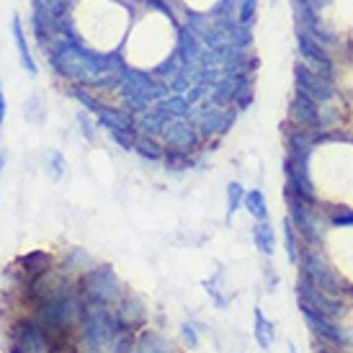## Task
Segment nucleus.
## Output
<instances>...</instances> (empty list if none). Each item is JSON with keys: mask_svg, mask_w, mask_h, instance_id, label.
Here are the masks:
<instances>
[{"mask_svg": "<svg viewBox=\"0 0 353 353\" xmlns=\"http://www.w3.org/2000/svg\"><path fill=\"white\" fill-rule=\"evenodd\" d=\"M160 137L168 145V150H181V152H188L199 145V132L183 119H170L160 132Z\"/></svg>", "mask_w": 353, "mask_h": 353, "instance_id": "nucleus-15", "label": "nucleus"}, {"mask_svg": "<svg viewBox=\"0 0 353 353\" xmlns=\"http://www.w3.org/2000/svg\"><path fill=\"white\" fill-rule=\"evenodd\" d=\"M106 134L117 142L121 150H134L137 137H134V129H121V127H106Z\"/></svg>", "mask_w": 353, "mask_h": 353, "instance_id": "nucleus-27", "label": "nucleus"}, {"mask_svg": "<svg viewBox=\"0 0 353 353\" xmlns=\"http://www.w3.org/2000/svg\"><path fill=\"white\" fill-rule=\"evenodd\" d=\"M330 222L335 227H353V212H341V214H333Z\"/></svg>", "mask_w": 353, "mask_h": 353, "instance_id": "nucleus-37", "label": "nucleus"}, {"mask_svg": "<svg viewBox=\"0 0 353 353\" xmlns=\"http://www.w3.org/2000/svg\"><path fill=\"white\" fill-rule=\"evenodd\" d=\"M134 345H137V343H134V341H132V335H121V338H119V341H117V351H114V353H134Z\"/></svg>", "mask_w": 353, "mask_h": 353, "instance_id": "nucleus-36", "label": "nucleus"}, {"mask_svg": "<svg viewBox=\"0 0 353 353\" xmlns=\"http://www.w3.org/2000/svg\"><path fill=\"white\" fill-rule=\"evenodd\" d=\"M243 206H245V212L253 219L258 222H263L265 216H268V206H265V196L261 188H253V191H248L245 199H243Z\"/></svg>", "mask_w": 353, "mask_h": 353, "instance_id": "nucleus-23", "label": "nucleus"}, {"mask_svg": "<svg viewBox=\"0 0 353 353\" xmlns=\"http://www.w3.org/2000/svg\"><path fill=\"white\" fill-rule=\"evenodd\" d=\"M284 196H286V201H289V219H292L294 230L302 237H307L310 243H317V240L323 237V227H320L317 216H314L312 204H304L302 199H296L294 194H289V191H284Z\"/></svg>", "mask_w": 353, "mask_h": 353, "instance_id": "nucleus-11", "label": "nucleus"}, {"mask_svg": "<svg viewBox=\"0 0 353 353\" xmlns=\"http://www.w3.org/2000/svg\"><path fill=\"white\" fill-rule=\"evenodd\" d=\"M181 335H183V341H186L191 348H196V345H199V338H196V330H194V325H188V323L181 325Z\"/></svg>", "mask_w": 353, "mask_h": 353, "instance_id": "nucleus-35", "label": "nucleus"}, {"mask_svg": "<svg viewBox=\"0 0 353 353\" xmlns=\"http://www.w3.org/2000/svg\"><path fill=\"white\" fill-rule=\"evenodd\" d=\"M299 263H302L304 274L310 276L314 281V286H320L325 294H330V296L343 294V279H341V274H338L320 253H314V250L299 253Z\"/></svg>", "mask_w": 353, "mask_h": 353, "instance_id": "nucleus-6", "label": "nucleus"}, {"mask_svg": "<svg viewBox=\"0 0 353 353\" xmlns=\"http://www.w3.org/2000/svg\"><path fill=\"white\" fill-rule=\"evenodd\" d=\"M296 296H299V304H307L310 310H314L317 314H325L330 320H338L345 312L343 304L335 302L330 294H325L320 286H314V281L304 271L299 276V281H296Z\"/></svg>", "mask_w": 353, "mask_h": 353, "instance_id": "nucleus-8", "label": "nucleus"}, {"mask_svg": "<svg viewBox=\"0 0 353 353\" xmlns=\"http://www.w3.org/2000/svg\"><path fill=\"white\" fill-rule=\"evenodd\" d=\"M163 160H165V165L173 168V170H183V168L194 165V160L188 157V152H181V150H168Z\"/></svg>", "mask_w": 353, "mask_h": 353, "instance_id": "nucleus-31", "label": "nucleus"}, {"mask_svg": "<svg viewBox=\"0 0 353 353\" xmlns=\"http://www.w3.org/2000/svg\"><path fill=\"white\" fill-rule=\"evenodd\" d=\"M80 286H83L80 294L85 296L90 304H99V307H106V304L121 296V281H119V276L114 274L111 265L88 268L80 279Z\"/></svg>", "mask_w": 353, "mask_h": 353, "instance_id": "nucleus-4", "label": "nucleus"}, {"mask_svg": "<svg viewBox=\"0 0 353 353\" xmlns=\"http://www.w3.org/2000/svg\"><path fill=\"white\" fill-rule=\"evenodd\" d=\"M163 108H165L168 114H170V119H183L191 111V103H188L186 99H181V96H176V99H170L163 103Z\"/></svg>", "mask_w": 353, "mask_h": 353, "instance_id": "nucleus-32", "label": "nucleus"}, {"mask_svg": "<svg viewBox=\"0 0 353 353\" xmlns=\"http://www.w3.org/2000/svg\"><path fill=\"white\" fill-rule=\"evenodd\" d=\"M10 31H13V39H16V50H19V57H21V68L26 70L29 75H37L39 68H37V62H34V54H31V50H29V41H26V37H23L19 16H13V21H10Z\"/></svg>", "mask_w": 353, "mask_h": 353, "instance_id": "nucleus-18", "label": "nucleus"}, {"mask_svg": "<svg viewBox=\"0 0 353 353\" xmlns=\"http://www.w3.org/2000/svg\"><path fill=\"white\" fill-rule=\"evenodd\" d=\"M253 243L255 248L261 250L263 255H274V245H276V237H274V227L268 225V222H258L253 227Z\"/></svg>", "mask_w": 353, "mask_h": 353, "instance_id": "nucleus-22", "label": "nucleus"}, {"mask_svg": "<svg viewBox=\"0 0 353 353\" xmlns=\"http://www.w3.org/2000/svg\"><path fill=\"white\" fill-rule=\"evenodd\" d=\"M232 121H235V114H230L225 108H204L201 117H199L196 129L204 137H222L225 132H230Z\"/></svg>", "mask_w": 353, "mask_h": 353, "instance_id": "nucleus-16", "label": "nucleus"}, {"mask_svg": "<svg viewBox=\"0 0 353 353\" xmlns=\"http://www.w3.org/2000/svg\"><path fill=\"white\" fill-rule=\"evenodd\" d=\"M19 265L23 268V274L31 276V281L34 279H39V276H44L47 271H50V255L47 253H26L19 258Z\"/></svg>", "mask_w": 353, "mask_h": 353, "instance_id": "nucleus-19", "label": "nucleus"}, {"mask_svg": "<svg viewBox=\"0 0 353 353\" xmlns=\"http://www.w3.org/2000/svg\"><path fill=\"white\" fill-rule=\"evenodd\" d=\"M134 353H170V345H168L163 335L145 330V333L139 335L137 345H134Z\"/></svg>", "mask_w": 353, "mask_h": 353, "instance_id": "nucleus-21", "label": "nucleus"}, {"mask_svg": "<svg viewBox=\"0 0 353 353\" xmlns=\"http://www.w3.org/2000/svg\"><path fill=\"white\" fill-rule=\"evenodd\" d=\"M314 148V137L310 129H296L292 134H286V160H284V176H286V191L302 199L304 204H314V186L310 178V155Z\"/></svg>", "mask_w": 353, "mask_h": 353, "instance_id": "nucleus-1", "label": "nucleus"}, {"mask_svg": "<svg viewBox=\"0 0 353 353\" xmlns=\"http://www.w3.org/2000/svg\"><path fill=\"white\" fill-rule=\"evenodd\" d=\"M199 50H201V44H199L196 34L188 29L181 31V37H178V57H181V65H183V68H188V65L199 57Z\"/></svg>", "mask_w": 353, "mask_h": 353, "instance_id": "nucleus-20", "label": "nucleus"}, {"mask_svg": "<svg viewBox=\"0 0 353 353\" xmlns=\"http://www.w3.org/2000/svg\"><path fill=\"white\" fill-rule=\"evenodd\" d=\"M3 168H6V152L0 150V170H3Z\"/></svg>", "mask_w": 353, "mask_h": 353, "instance_id": "nucleus-39", "label": "nucleus"}, {"mask_svg": "<svg viewBox=\"0 0 353 353\" xmlns=\"http://www.w3.org/2000/svg\"><path fill=\"white\" fill-rule=\"evenodd\" d=\"M44 170L50 173L52 181H59L65 176V157L59 155L57 150H47L44 152Z\"/></svg>", "mask_w": 353, "mask_h": 353, "instance_id": "nucleus-26", "label": "nucleus"}, {"mask_svg": "<svg viewBox=\"0 0 353 353\" xmlns=\"http://www.w3.org/2000/svg\"><path fill=\"white\" fill-rule=\"evenodd\" d=\"M134 150H137V152L145 157V160H163V157H165L163 148H160V145H155L152 139H137Z\"/></svg>", "mask_w": 353, "mask_h": 353, "instance_id": "nucleus-30", "label": "nucleus"}, {"mask_svg": "<svg viewBox=\"0 0 353 353\" xmlns=\"http://www.w3.org/2000/svg\"><path fill=\"white\" fill-rule=\"evenodd\" d=\"M289 6H292V13H294V21L299 29H304L307 34H312L320 44H333V34L325 29L320 16H317V10H314L307 0H289Z\"/></svg>", "mask_w": 353, "mask_h": 353, "instance_id": "nucleus-13", "label": "nucleus"}, {"mask_svg": "<svg viewBox=\"0 0 353 353\" xmlns=\"http://www.w3.org/2000/svg\"><path fill=\"white\" fill-rule=\"evenodd\" d=\"M284 248H286V258L294 265L299 263V248H296V240H294V225H292L289 216L284 219Z\"/></svg>", "mask_w": 353, "mask_h": 353, "instance_id": "nucleus-29", "label": "nucleus"}, {"mask_svg": "<svg viewBox=\"0 0 353 353\" xmlns=\"http://www.w3.org/2000/svg\"><path fill=\"white\" fill-rule=\"evenodd\" d=\"M255 10H258V0H240V23L250 26L255 19Z\"/></svg>", "mask_w": 353, "mask_h": 353, "instance_id": "nucleus-33", "label": "nucleus"}, {"mask_svg": "<svg viewBox=\"0 0 353 353\" xmlns=\"http://www.w3.org/2000/svg\"><path fill=\"white\" fill-rule=\"evenodd\" d=\"M6 111H8V106H6V96H3V90H0V127H3V121H6Z\"/></svg>", "mask_w": 353, "mask_h": 353, "instance_id": "nucleus-38", "label": "nucleus"}, {"mask_svg": "<svg viewBox=\"0 0 353 353\" xmlns=\"http://www.w3.org/2000/svg\"><path fill=\"white\" fill-rule=\"evenodd\" d=\"M119 330L121 325L117 314H111L106 307L90 304L83 314V353H108L117 348Z\"/></svg>", "mask_w": 353, "mask_h": 353, "instance_id": "nucleus-3", "label": "nucleus"}, {"mask_svg": "<svg viewBox=\"0 0 353 353\" xmlns=\"http://www.w3.org/2000/svg\"><path fill=\"white\" fill-rule=\"evenodd\" d=\"M85 296L78 294L70 286H54L50 292L37 296V320H39L50 335H62L72 323L83 320L85 314Z\"/></svg>", "mask_w": 353, "mask_h": 353, "instance_id": "nucleus-2", "label": "nucleus"}, {"mask_svg": "<svg viewBox=\"0 0 353 353\" xmlns=\"http://www.w3.org/2000/svg\"><path fill=\"white\" fill-rule=\"evenodd\" d=\"M294 90L307 93V96L312 101H317V103H327V101H333V96H335L333 80L323 78L320 72H314L312 68H307L304 62H296L294 65Z\"/></svg>", "mask_w": 353, "mask_h": 353, "instance_id": "nucleus-10", "label": "nucleus"}, {"mask_svg": "<svg viewBox=\"0 0 353 353\" xmlns=\"http://www.w3.org/2000/svg\"><path fill=\"white\" fill-rule=\"evenodd\" d=\"M16 353H52L50 330L39 320H19L13 325V348Z\"/></svg>", "mask_w": 353, "mask_h": 353, "instance_id": "nucleus-7", "label": "nucleus"}, {"mask_svg": "<svg viewBox=\"0 0 353 353\" xmlns=\"http://www.w3.org/2000/svg\"><path fill=\"white\" fill-rule=\"evenodd\" d=\"M78 124H80V132L85 134V139L88 142H93V137H96V129H93V121H90L85 114H78Z\"/></svg>", "mask_w": 353, "mask_h": 353, "instance_id": "nucleus-34", "label": "nucleus"}, {"mask_svg": "<svg viewBox=\"0 0 353 353\" xmlns=\"http://www.w3.org/2000/svg\"><path fill=\"white\" fill-rule=\"evenodd\" d=\"M302 307V317L304 323L312 327L317 335H323L325 341H330V343H338V345H351L353 338L348 333H345L341 325L335 323V320H330V317H325V314H317L314 310H310L307 304H299Z\"/></svg>", "mask_w": 353, "mask_h": 353, "instance_id": "nucleus-14", "label": "nucleus"}, {"mask_svg": "<svg viewBox=\"0 0 353 353\" xmlns=\"http://www.w3.org/2000/svg\"><path fill=\"white\" fill-rule=\"evenodd\" d=\"M243 199H245L243 186H240L237 181H232V183L227 186V219H232V216H235V212L243 206Z\"/></svg>", "mask_w": 353, "mask_h": 353, "instance_id": "nucleus-28", "label": "nucleus"}, {"mask_svg": "<svg viewBox=\"0 0 353 353\" xmlns=\"http://www.w3.org/2000/svg\"><path fill=\"white\" fill-rule=\"evenodd\" d=\"M289 353H296V351H294V345H289Z\"/></svg>", "mask_w": 353, "mask_h": 353, "instance_id": "nucleus-40", "label": "nucleus"}, {"mask_svg": "<svg viewBox=\"0 0 353 353\" xmlns=\"http://www.w3.org/2000/svg\"><path fill=\"white\" fill-rule=\"evenodd\" d=\"M99 121L101 127H121V129H134L132 117L127 111H114V108H99Z\"/></svg>", "mask_w": 353, "mask_h": 353, "instance_id": "nucleus-25", "label": "nucleus"}, {"mask_svg": "<svg viewBox=\"0 0 353 353\" xmlns=\"http://www.w3.org/2000/svg\"><path fill=\"white\" fill-rule=\"evenodd\" d=\"M117 320H119V325H121V327H127V330L142 327V325H145V320H148L145 304L139 302L137 296H127V299H121V307H119Z\"/></svg>", "mask_w": 353, "mask_h": 353, "instance_id": "nucleus-17", "label": "nucleus"}, {"mask_svg": "<svg viewBox=\"0 0 353 353\" xmlns=\"http://www.w3.org/2000/svg\"><path fill=\"white\" fill-rule=\"evenodd\" d=\"M271 3H276V0H271Z\"/></svg>", "mask_w": 353, "mask_h": 353, "instance_id": "nucleus-41", "label": "nucleus"}, {"mask_svg": "<svg viewBox=\"0 0 353 353\" xmlns=\"http://www.w3.org/2000/svg\"><path fill=\"white\" fill-rule=\"evenodd\" d=\"M294 37H296V50L302 54L304 65L312 68L314 72H320L323 78L333 80L335 65H333V59H330V54L325 52V44H320L312 34H307V31L299 29V26H294Z\"/></svg>", "mask_w": 353, "mask_h": 353, "instance_id": "nucleus-9", "label": "nucleus"}, {"mask_svg": "<svg viewBox=\"0 0 353 353\" xmlns=\"http://www.w3.org/2000/svg\"><path fill=\"white\" fill-rule=\"evenodd\" d=\"M253 314H255V330H253L255 343L268 351L271 343H274V323H271V320H265V314L261 312V310H255Z\"/></svg>", "mask_w": 353, "mask_h": 353, "instance_id": "nucleus-24", "label": "nucleus"}, {"mask_svg": "<svg viewBox=\"0 0 353 353\" xmlns=\"http://www.w3.org/2000/svg\"><path fill=\"white\" fill-rule=\"evenodd\" d=\"M121 78H124V83H121V96H124V101H127V106L132 111L148 108L150 103H155L165 93V88L160 83H155V80L148 78L139 70H127Z\"/></svg>", "mask_w": 353, "mask_h": 353, "instance_id": "nucleus-5", "label": "nucleus"}, {"mask_svg": "<svg viewBox=\"0 0 353 353\" xmlns=\"http://www.w3.org/2000/svg\"><path fill=\"white\" fill-rule=\"evenodd\" d=\"M289 119L302 129H323V103L312 101L302 90H294V99L289 103Z\"/></svg>", "mask_w": 353, "mask_h": 353, "instance_id": "nucleus-12", "label": "nucleus"}]
</instances>
